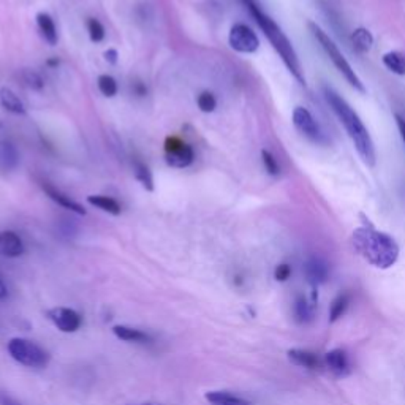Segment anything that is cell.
Instances as JSON below:
<instances>
[{
  "label": "cell",
  "instance_id": "cell-1",
  "mask_svg": "<svg viewBox=\"0 0 405 405\" xmlns=\"http://www.w3.org/2000/svg\"><path fill=\"white\" fill-rule=\"evenodd\" d=\"M323 92H325L326 103L329 105V108L333 109V113L338 117L339 122L344 126L348 138L352 140L361 160H363L367 166L372 168L377 161L376 145H373L372 136L364 126V122L361 121L357 111L350 107V103H348L344 97L339 95L333 87L325 86Z\"/></svg>",
  "mask_w": 405,
  "mask_h": 405
},
{
  "label": "cell",
  "instance_id": "cell-2",
  "mask_svg": "<svg viewBox=\"0 0 405 405\" xmlns=\"http://www.w3.org/2000/svg\"><path fill=\"white\" fill-rule=\"evenodd\" d=\"M352 244L367 263L377 270H390L399 258V244L388 233L378 232L372 225H363L354 230Z\"/></svg>",
  "mask_w": 405,
  "mask_h": 405
},
{
  "label": "cell",
  "instance_id": "cell-3",
  "mask_svg": "<svg viewBox=\"0 0 405 405\" xmlns=\"http://www.w3.org/2000/svg\"><path fill=\"white\" fill-rule=\"evenodd\" d=\"M242 2L247 5V8L253 16L255 22H257L260 29L263 30L265 36L270 40L272 48L276 49V53L280 55V59H282L285 67L288 68V72L296 78L299 84L306 86V77H304L303 65L301 62H299L298 54L295 51V48H293L291 41L288 40V36L282 32V29L277 26L276 21H274L271 16H267L265 11L258 7V4L255 2V0H242Z\"/></svg>",
  "mask_w": 405,
  "mask_h": 405
},
{
  "label": "cell",
  "instance_id": "cell-4",
  "mask_svg": "<svg viewBox=\"0 0 405 405\" xmlns=\"http://www.w3.org/2000/svg\"><path fill=\"white\" fill-rule=\"evenodd\" d=\"M309 30L310 34L314 35V39L319 43L320 48L325 51V54L328 55V59L333 62V65L336 67V70H338L342 77L347 79V83L350 84L354 91H358L361 93L366 92V87L363 84V81L357 74V72L353 70V67L350 65V62L345 59V55L342 54L340 49L338 48V45L333 41L331 36H329L325 30H323L319 24L309 21Z\"/></svg>",
  "mask_w": 405,
  "mask_h": 405
},
{
  "label": "cell",
  "instance_id": "cell-5",
  "mask_svg": "<svg viewBox=\"0 0 405 405\" xmlns=\"http://www.w3.org/2000/svg\"><path fill=\"white\" fill-rule=\"evenodd\" d=\"M11 358L27 367H45L49 363V354L35 342L22 338H15L8 342Z\"/></svg>",
  "mask_w": 405,
  "mask_h": 405
},
{
  "label": "cell",
  "instance_id": "cell-6",
  "mask_svg": "<svg viewBox=\"0 0 405 405\" xmlns=\"http://www.w3.org/2000/svg\"><path fill=\"white\" fill-rule=\"evenodd\" d=\"M293 126L298 130L299 133L306 136L307 140L317 142V145H325L326 136L323 133L320 124L315 121V117L307 108L296 107L293 109Z\"/></svg>",
  "mask_w": 405,
  "mask_h": 405
},
{
  "label": "cell",
  "instance_id": "cell-7",
  "mask_svg": "<svg viewBox=\"0 0 405 405\" xmlns=\"http://www.w3.org/2000/svg\"><path fill=\"white\" fill-rule=\"evenodd\" d=\"M228 41L234 51L242 54H252L260 48V40L257 34H255L247 24L242 22L234 24L232 30H230Z\"/></svg>",
  "mask_w": 405,
  "mask_h": 405
},
{
  "label": "cell",
  "instance_id": "cell-8",
  "mask_svg": "<svg viewBox=\"0 0 405 405\" xmlns=\"http://www.w3.org/2000/svg\"><path fill=\"white\" fill-rule=\"evenodd\" d=\"M195 154L193 149L182 140L171 136L165 142V160L173 168H187L192 165Z\"/></svg>",
  "mask_w": 405,
  "mask_h": 405
},
{
  "label": "cell",
  "instance_id": "cell-9",
  "mask_svg": "<svg viewBox=\"0 0 405 405\" xmlns=\"http://www.w3.org/2000/svg\"><path fill=\"white\" fill-rule=\"evenodd\" d=\"M48 319L62 333H77L81 328L83 319L77 310L68 307H54L48 312Z\"/></svg>",
  "mask_w": 405,
  "mask_h": 405
},
{
  "label": "cell",
  "instance_id": "cell-10",
  "mask_svg": "<svg viewBox=\"0 0 405 405\" xmlns=\"http://www.w3.org/2000/svg\"><path fill=\"white\" fill-rule=\"evenodd\" d=\"M323 366L336 377H345L350 372V359H348L347 352L342 348L329 350L323 357Z\"/></svg>",
  "mask_w": 405,
  "mask_h": 405
},
{
  "label": "cell",
  "instance_id": "cell-11",
  "mask_svg": "<svg viewBox=\"0 0 405 405\" xmlns=\"http://www.w3.org/2000/svg\"><path fill=\"white\" fill-rule=\"evenodd\" d=\"M288 359L293 364L306 367L309 371H319L323 366V359L319 354L310 350H304V348H291L288 352Z\"/></svg>",
  "mask_w": 405,
  "mask_h": 405
},
{
  "label": "cell",
  "instance_id": "cell-12",
  "mask_svg": "<svg viewBox=\"0 0 405 405\" xmlns=\"http://www.w3.org/2000/svg\"><path fill=\"white\" fill-rule=\"evenodd\" d=\"M24 253V242L15 232L0 233V255L7 258L21 257Z\"/></svg>",
  "mask_w": 405,
  "mask_h": 405
},
{
  "label": "cell",
  "instance_id": "cell-13",
  "mask_svg": "<svg viewBox=\"0 0 405 405\" xmlns=\"http://www.w3.org/2000/svg\"><path fill=\"white\" fill-rule=\"evenodd\" d=\"M304 274H306L307 282L317 288L320 284H325L328 279V266L319 258H310L306 266H304Z\"/></svg>",
  "mask_w": 405,
  "mask_h": 405
},
{
  "label": "cell",
  "instance_id": "cell-14",
  "mask_svg": "<svg viewBox=\"0 0 405 405\" xmlns=\"http://www.w3.org/2000/svg\"><path fill=\"white\" fill-rule=\"evenodd\" d=\"M43 189H45V192L48 193V197L53 199V201H55L58 204H60L62 208H65V209H70L72 213H77L79 215H86V209L81 206L79 203L77 201H73V199L65 195V193H62L60 190L55 189V187L53 185H43Z\"/></svg>",
  "mask_w": 405,
  "mask_h": 405
},
{
  "label": "cell",
  "instance_id": "cell-15",
  "mask_svg": "<svg viewBox=\"0 0 405 405\" xmlns=\"http://www.w3.org/2000/svg\"><path fill=\"white\" fill-rule=\"evenodd\" d=\"M315 301L306 296H298L295 303V319L301 325H307L315 317Z\"/></svg>",
  "mask_w": 405,
  "mask_h": 405
},
{
  "label": "cell",
  "instance_id": "cell-16",
  "mask_svg": "<svg viewBox=\"0 0 405 405\" xmlns=\"http://www.w3.org/2000/svg\"><path fill=\"white\" fill-rule=\"evenodd\" d=\"M20 161V154L11 142H0V170L11 171Z\"/></svg>",
  "mask_w": 405,
  "mask_h": 405
},
{
  "label": "cell",
  "instance_id": "cell-17",
  "mask_svg": "<svg viewBox=\"0 0 405 405\" xmlns=\"http://www.w3.org/2000/svg\"><path fill=\"white\" fill-rule=\"evenodd\" d=\"M0 103H2V107L10 111V113L21 116L26 114V107H24L21 98L18 97L13 91L8 89V87H4V89L0 91Z\"/></svg>",
  "mask_w": 405,
  "mask_h": 405
},
{
  "label": "cell",
  "instance_id": "cell-18",
  "mask_svg": "<svg viewBox=\"0 0 405 405\" xmlns=\"http://www.w3.org/2000/svg\"><path fill=\"white\" fill-rule=\"evenodd\" d=\"M36 24H39V29L49 45L54 46L58 43V29H55V24L53 21V18L48 13H39L36 15Z\"/></svg>",
  "mask_w": 405,
  "mask_h": 405
},
{
  "label": "cell",
  "instance_id": "cell-19",
  "mask_svg": "<svg viewBox=\"0 0 405 405\" xmlns=\"http://www.w3.org/2000/svg\"><path fill=\"white\" fill-rule=\"evenodd\" d=\"M352 43L358 53H363V54L369 53L373 46V35L371 34L369 29L358 27L353 30Z\"/></svg>",
  "mask_w": 405,
  "mask_h": 405
},
{
  "label": "cell",
  "instance_id": "cell-20",
  "mask_svg": "<svg viewBox=\"0 0 405 405\" xmlns=\"http://www.w3.org/2000/svg\"><path fill=\"white\" fill-rule=\"evenodd\" d=\"M113 333L116 334V338H119L121 340H126V342H138V344H142V342H151V336L140 331V329L136 328H130V326H114L113 328Z\"/></svg>",
  "mask_w": 405,
  "mask_h": 405
},
{
  "label": "cell",
  "instance_id": "cell-21",
  "mask_svg": "<svg viewBox=\"0 0 405 405\" xmlns=\"http://www.w3.org/2000/svg\"><path fill=\"white\" fill-rule=\"evenodd\" d=\"M87 203L92 204L98 209L105 211V213L113 214V215H119L121 214V204L116 201L114 198L107 197V195H91L87 197Z\"/></svg>",
  "mask_w": 405,
  "mask_h": 405
},
{
  "label": "cell",
  "instance_id": "cell-22",
  "mask_svg": "<svg viewBox=\"0 0 405 405\" xmlns=\"http://www.w3.org/2000/svg\"><path fill=\"white\" fill-rule=\"evenodd\" d=\"M206 399L215 405H251V402L246 401V399L227 391H209L206 392Z\"/></svg>",
  "mask_w": 405,
  "mask_h": 405
},
{
  "label": "cell",
  "instance_id": "cell-23",
  "mask_svg": "<svg viewBox=\"0 0 405 405\" xmlns=\"http://www.w3.org/2000/svg\"><path fill=\"white\" fill-rule=\"evenodd\" d=\"M383 65L388 68L391 73L404 77L405 74V54L401 51H390L383 54Z\"/></svg>",
  "mask_w": 405,
  "mask_h": 405
},
{
  "label": "cell",
  "instance_id": "cell-24",
  "mask_svg": "<svg viewBox=\"0 0 405 405\" xmlns=\"http://www.w3.org/2000/svg\"><path fill=\"white\" fill-rule=\"evenodd\" d=\"M350 295L348 293H340V295L334 299L331 307H329V321H338L342 315L347 312L348 306H350Z\"/></svg>",
  "mask_w": 405,
  "mask_h": 405
},
{
  "label": "cell",
  "instance_id": "cell-25",
  "mask_svg": "<svg viewBox=\"0 0 405 405\" xmlns=\"http://www.w3.org/2000/svg\"><path fill=\"white\" fill-rule=\"evenodd\" d=\"M135 178L142 187H145L146 190H149V192L154 190L152 173L147 168V165L142 164V161H135Z\"/></svg>",
  "mask_w": 405,
  "mask_h": 405
},
{
  "label": "cell",
  "instance_id": "cell-26",
  "mask_svg": "<svg viewBox=\"0 0 405 405\" xmlns=\"http://www.w3.org/2000/svg\"><path fill=\"white\" fill-rule=\"evenodd\" d=\"M97 84H98L100 92H102L105 97L111 98L117 93L116 79L113 77H109V74H100L98 79H97Z\"/></svg>",
  "mask_w": 405,
  "mask_h": 405
},
{
  "label": "cell",
  "instance_id": "cell-27",
  "mask_svg": "<svg viewBox=\"0 0 405 405\" xmlns=\"http://www.w3.org/2000/svg\"><path fill=\"white\" fill-rule=\"evenodd\" d=\"M197 105H198L199 111H203V113H213V111H214L215 107H217L215 95H214L213 92L204 91V92H201V93H199V95H198Z\"/></svg>",
  "mask_w": 405,
  "mask_h": 405
},
{
  "label": "cell",
  "instance_id": "cell-28",
  "mask_svg": "<svg viewBox=\"0 0 405 405\" xmlns=\"http://www.w3.org/2000/svg\"><path fill=\"white\" fill-rule=\"evenodd\" d=\"M87 32H89V36L93 43H100L105 39L103 24L95 20V18H89V20H87Z\"/></svg>",
  "mask_w": 405,
  "mask_h": 405
},
{
  "label": "cell",
  "instance_id": "cell-29",
  "mask_svg": "<svg viewBox=\"0 0 405 405\" xmlns=\"http://www.w3.org/2000/svg\"><path fill=\"white\" fill-rule=\"evenodd\" d=\"M261 160H263V165L266 168V171L271 174V176H277L280 173V166L277 164V160L270 151H261Z\"/></svg>",
  "mask_w": 405,
  "mask_h": 405
},
{
  "label": "cell",
  "instance_id": "cell-30",
  "mask_svg": "<svg viewBox=\"0 0 405 405\" xmlns=\"http://www.w3.org/2000/svg\"><path fill=\"white\" fill-rule=\"evenodd\" d=\"M24 83H27V86L32 87L35 91H40L43 89V86H45V81H43L40 74L34 70L24 72Z\"/></svg>",
  "mask_w": 405,
  "mask_h": 405
},
{
  "label": "cell",
  "instance_id": "cell-31",
  "mask_svg": "<svg viewBox=\"0 0 405 405\" xmlns=\"http://www.w3.org/2000/svg\"><path fill=\"white\" fill-rule=\"evenodd\" d=\"M290 276H291V267L286 263L279 265L276 267V271H274V277H276V280H279V282H285V280L290 279Z\"/></svg>",
  "mask_w": 405,
  "mask_h": 405
},
{
  "label": "cell",
  "instance_id": "cell-32",
  "mask_svg": "<svg viewBox=\"0 0 405 405\" xmlns=\"http://www.w3.org/2000/svg\"><path fill=\"white\" fill-rule=\"evenodd\" d=\"M0 405H22L16 401L15 397H11L7 392H0Z\"/></svg>",
  "mask_w": 405,
  "mask_h": 405
},
{
  "label": "cell",
  "instance_id": "cell-33",
  "mask_svg": "<svg viewBox=\"0 0 405 405\" xmlns=\"http://www.w3.org/2000/svg\"><path fill=\"white\" fill-rule=\"evenodd\" d=\"M396 122H397V128H399V133H401V138L405 145V119L401 116L396 114Z\"/></svg>",
  "mask_w": 405,
  "mask_h": 405
},
{
  "label": "cell",
  "instance_id": "cell-34",
  "mask_svg": "<svg viewBox=\"0 0 405 405\" xmlns=\"http://www.w3.org/2000/svg\"><path fill=\"white\" fill-rule=\"evenodd\" d=\"M117 58H119V54H117L116 49H108V51L105 53V59H107L109 64H117Z\"/></svg>",
  "mask_w": 405,
  "mask_h": 405
},
{
  "label": "cell",
  "instance_id": "cell-35",
  "mask_svg": "<svg viewBox=\"0 0 405 405\" xmlns=\"http://www.w3.org/2000/svg\"><path fill=\"white\" fill-rule=\"evenodd\" d=\"M133 91H135V93H136V95H138V97H145L146 92H147L146 86L142 84V83H135V84H133Z\"/></svg>",
  "mask_w": 405,
  "mask_h": 405
},
{
  "label": "cell",
  "instance_id": "cell-36",
  "mask_svg": "<svg viewBox=\"0 0 405 405\" xmlns=\"http://www.w3.org/2000/svg\"><path fill=\"white\" fill-rule=\"evenodd\" d=\"M8 295V290H7V285H5L2 282V279H0V299H4V298H7Z\"/></svg>",
  "mask_w": 405,
  "mask_h": 405
},
{
  "label": "cell",
  "instance_id": "cell-37",
  "mask_svg": "<svg viewBox=\"0 0 405 405\" xmlns=\"http://www.w3.org/2000/svg\"><path fill=\"white\" fill-rule=\"evenodd\" d=\"M59 64V60L58 59H51V60H48V65H58Z\"/></svg>",
  "mask_w": 405,
  "mask_h": 405
},
{
  "label": "cell",
  "instance_id": "cell-38",
  "mask_svg": "<svg viewBox=\"0 0 405 405\" xmlns=\"http://www.w3.org/2000/svg\"><path fill=\"white\" fill-rule=\"evenodd\" d=\"M145 405H152V404H145Z\"/></svg>",
  "mask_w": 405,
  "mask_h": 405
}]
</instances>
